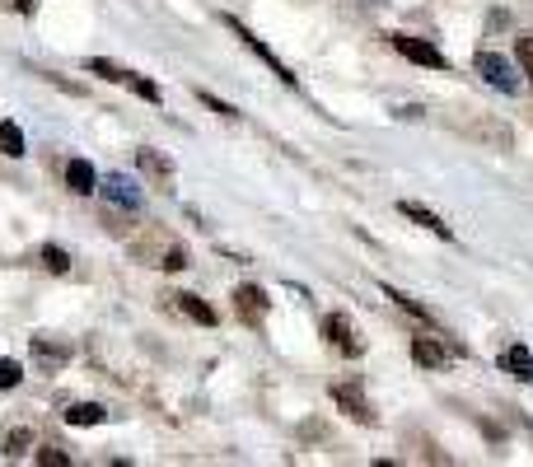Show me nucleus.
I'll list each match as a JSON object with an SVG mask.
<instances>
[{"instance_id":"obj_1","label":"nucleus","mask_w":533,"mask_h":467,"mask_svg":"<svg viewBox=\"0 0 533 467\" xmlns=\"http://www.w3.org/2000/svg\"><path fill=\"white\" fill-rule=\"evenodd\" d=\"M85 71H89V75H103V80H113V85L131 89V94H141L145 103H164V89H159L155 80H145V75L127 71V66H117V61H108V57H89V61H85Z\"/></svg>"},{"instance_id":"obj_2","label":"nucleus","mask_w":533,"mask_h":467,"mask_svg":"<svg viewBox=\"0 0 533 467\" xmlns=\"http://www.w3.org/2000/svg\"><path fill=\"white\" fill-rule=\"evenodd\" d=\"M225 29H230L234 38H239V43H244L248 52H253V57L262 61V66H272V75H276V80H281V85H295V75H290V66H286V61H281V57H276L272 47L262 43L258 33H253V29H244V24H239V19H234V15H225Z\"/></svg>"},{"instance_id":"obj_3","label":"nucleus","mask_w":533,"mask_h":467,"mask_svg":"<svg viewBox=\"0 0 533 467\" xmlns=\"http://www.w3.org/2000/svg\"><path fill=\"white\" fill-rule=\"evenodd\" d=\"M473 71L487 80L491 89H501V94H519L524 89V80L515 75V66L501 57V52H477V61H473Z\"/></svg>"},{"instance_id":"obj_4","label":"nucleus","mask_w":533,"mask_h":467,"mask_svg":"<svg viewBox=\"0 0 533 467\" xmlns=\"http://www.w3.org/2000/svg\"><path fill=\"white\" fill-rule=\"evenodd\" d=\"M389 47H393V52H403L407 61H417V66H426V71H449L445 52H440L435 43H421V38H412V33H393V38H389Z\"/></svg>"},{"instance_id":"obj_5","label":"nucleus","mask_w":533,"mask_h":467,"mask_svg":"<svg viewBox=\"0 0 533 467\" xmlns=\"http://www.w3.org/2000/svg\"><path fill=\"white\" fill-rule=\"evenodd\" d=\"M234 313H239V323L262 327L267 313H272V299H267L262 285H239V290H234Z\"/></svg>"},{"instance_id":"obj_6","label":"nucleus","mask_w":533,"mask_h":467,"mask_svg":"<svg viewBox=\"0 0 533 467\" xmlns=\"http://www.w3.org/2000/svg\"><path fill=\"white\" fill-rule=\"evenodd\" d=\"M332 402H337V407H342L351 421L379 425V411L370 407V402H365V393H361V388H351V383H337V388H332Z\"/></svg>"},{"instance_id":"obj_7","label":"nucleus","mask_w":533,"mask_h":467,"mask_svg":"<svg viewBox=\"0 0 533 467\" xmlns=\"http://www.w3.org/2000/svg\"><path fill=\"white\" fill-rule=\"evenodd\" d=\"M99 197L108 201V206H122V211H141V192H136V183H127L122 173L103 178V183H99Z\"/></svg>"},{"instance_id":"obj_8","label":"nucleus","mask_w":533,"mask_h":467,"mask_svg":"<svg viewBox=\"0 0 533 467\" xmlns=\"http://www.w3.org/2000/svg\"><path fill=\"white\" fill-rule=\"evenodd\" d=\"M449 351L463 355L459 346H440V337H417V341H412V360H417L421 369H445Z\"/></svg>"},{"instance_id":"obj_9","label":"nucleus","mask_w":533,"mask_h":467,"mask_svg":"<svg viewBox=\"0 0 533 467\" xmlns=\"http://www.w3.org/2000/svg\"><path fill=\"white\" fill-rule=\"evenodd\" d=\"M323 332H328V341L342 355H361V337L351 332V323H346L342 313H328V318H323Z\"/></svg>"},{"instance_id":"obj_10","label":"nucleus","mask_w":533,"mask_h":467,"mask_svg":"<svg viewBox=\"0 0 533 467\" xmlns=\"http://www.w3.org/2000/svg\"><path fill=\"white\" fill-rule=\"evenodd\" d=\"M66 187H71L75 197H94V192H99L94 164H89V159H71V164H66Z\"/></svg>"},{"instance_id":"obj_11","label":"nucleus","mask_w":533,"mask_h":467,"mask_svg":"<svg viewBox=\"0 0 533 467\" xmlns=\"http://www.w3.org/2000/svg\"><path fill=\"white\" fill-rule=\"evenodd\" d=\"M501 369L519 383H533V351L529 346H505L501 351Z\"/></svg>"},{"instance_id":"obj_12","label":"nucleus","mask_w":533,"mask_h":467,"mask_svg":"<svg viewBox=\"0 0 533 467\" xmlns=\"http://www.w3.org/2000/svg\"><path fill=\"white\" fill-rule=\"evenodd\" d=\"M398 211H403L407 220H417L421 229H431L435 239L454 243V229H449V225H445V220H440V215H435V211H426V206H417V201H403V206H398Z\"/></svg>"},{"instance_id":"obj_13","label":"nucleus","mask_w":533,"mask_h":467,"mask_svg":"<svg viewBox=\"0 0 533 467\" xmlns=\"http://www.w3.org/2000/svg\"><path fill=\"white\" fill-rule=\"evenodd\" d=\"M33 355H38L43 369H57L71 360V346H61V341H52V337H33Z\"/></svg>"},{"instance_id":"obj_14","label":"nucleus","mask_w":533,"mask_h":467,"mask_svg":"<svg viewBox=\"0 0 533 467\" xmlns=\"http://www.w3.org/2000/svg\"><path fill=\"white\" fill-rule=\"evenodd\" d=\"M173 304H178V309L188 313L192 323H202V327H216V309H211V304H206V299H197V295H188V290H183V295H173Z\"/></svg>"},{"instance_id":"obj_15","label":"nucleus","mask_w":533,"mask_h":467,"mask_svg":"<svg viewBox=\"0 0 533 467\" xmlns=\"http://www.w3.org/2000/svg\"><path fill=\"white\" fill-rule=\"evenodd\" d=\"M66 421L71 425H103L108 421V411H103L99 402H75V407L66 411Z\"/></svg>"},{"instance_id":"obj_16","label":"nucleus","mask_w":533,"mask_h":467,"mask_svg":"<svg viewBox=\"0 0 533 467\" xmlns=\"http://www.w3.org/2000/svg\"><path fill=\"white\" fill-rule=\"evenodd\" d=\"M0 150L10 159L24 155V131H19V122H0Z\"/></svg>"},{"instance_id":"obj_17","label":"nucleus","mask_w":533,"mask_h":467,"mask_svg":"<svg viewBox=\"0 0 533 467\" xmlns=\"http://www.w3.org/2000/svg\"><path fill=\"white\" fill-rule=\"evenodd\" d=\"M43 267L52 271V276H66V271H71V253L57 248V243H47V248H43Z\"/></svg>"},{"instance_id":"obj_18","label":"nucleus","mask_w":533,"mask_h":467,"mask_svg":"<svg viewBox=\"0 0 533 467\" xmlns=\"http://www.w3.org/2000/svg\"><path fill=\"white\" fill-rule=\"evenodd\" d=\"M515 61H519V71H524V89L533 94V38H519L515 43Z\"/></svg>"},{"instance_id":"obj_19","label":"nucleus","mask_w":533,"mask_h":467,"mask_svg":"<svg viewBox=\"0 0 533 467\" xmlns=\"http://www.w3.org/2000/svg\"><path fill=\"white\" fill-rule=\"evenodd\" d=\"M136 164H141L145 173H155V178H169L173 173V164L164 155H155V150H136Z\"/></svg>"},{"instance_id":"obj_20","label":"nucleus","mask_w":533,"mask_h":467,"mask_svg":"<svg viewBox=\"0 0 533 467\" xmlns=\"http://www.w3.org/2000/svg\"><path fill=\"white\" fill-rule=\"evenodd\" d=\"M384 295H389L393 304H398V309H407V313H412V318H421V323H431V309H421V304H417L412 295H403V290H393V285H384Z\"/></svg>"},{"instance_id":"obj_21","label":"nucleus","mask_w":533,"mask_h":467,"mask_svg":"<svg viewBox=\"0 0 533 467\" xmlns=\"http://www.w3.org/2000/svg\"><path fill=\"white\" fill-rule=\"evenodd\" d=\"M33 444V430H24V425H19V430H10V435H5V453H10V458H19V453L29 449Z\"/></svg>"},{"instance_id":"obj_22","label":"nucleus","mask_w":533,"mask_h":467,"mask_svg":"<svg viewBox=\"0 0 533 467\" xmlns=\"http://www.w3.org/2000/svg\"><path fill=\"white\" fill-rule=\"evenodd\" d=\"M197 99H202L206 108H211V113H220V117H225V122H234V117H239V113L230 108V103H225V99H216V94H206V89H197Z\"/></svg>"},{"instance_id":"obj_23","label":"nucleus","mask_w":533,"mask_h":467,"mask_svg":"<svg viewBox=\"0 0 533 467\" xmlns=\"http://www.w3.org/2000/svg\"><path fill=\"white\" fill-rule=\"evenodd\" d=\"M38 463H43V467H66V463H71V453H61L57 444H47V449H38Z\"/></svg>"},{"instance_id":"obj_24","label":"nucleus","mask_w":533,"mask_h":467,"mask_svg":"<svg viewBox=\"0 0 533 467\" xmlns=\"http://www.w3.org/2000/svg\"><path fill=\"white\" fill-rule=\"evenodd\" d=\"M19 379H24V369L15 360H0V388H19Z\"/></svg>"},{"instance_id":"obj_25","label":"nucleus","mask_w":533,"mask_h":467,"mask_svg":"<svg viewBox=\"0 0 533 467\" xmlns=\"http://www.w3.org/2000/svg\"><path fill=\"white\" fill-rule=\"evenodd\" d=\"M5 5H10V10H19V15H33V10H38V0H5Z\"/></svg>"}]
</instances>
